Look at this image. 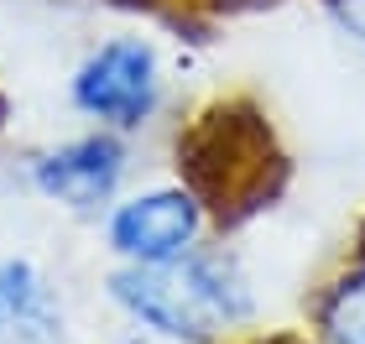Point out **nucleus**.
<instances>
[{
    "label": "nucleus",
    "mask_w": 365,
    "mask_h": 344,
    "mask_svg": "<svg viewBox=\"0 0 365 344\" xmlns=\"http://www.w3.org/2000/svg\"><path fill=\"white\" fill-rule=\"evenodd\" d=\"M120 344H152V339H146V334H130V339H120Z\"/></svg>",
    "instance_id": "10"
},
{
    "label": "nucleus",
    "mask_w": 365,
    "mask_h": 344,
    "mask_svg": "<svg viewBox=\"0 0 365 344\" xmlns=\"http://www.w3.org/2000/svg\"><path fill=\"white\" fill-rule=\"evenodd\" d=\"M105 292L146 339L162 344H214L220 329L193 298L188 276L178 266H115L105 276Z\"/></svg>",
    "instance_id": "4"
},
{
    "label": "nucleus",
    "mask_w": 365,
    "mask_h": 344,
    "mask_svg": "<svg viewBox=\"0 0 365 344\" xmlns=\"http://www.w3.org/2000/svg\"><path fill=\"white\" fill-rule=\"evenodd\" d=\"M178 271L188 276L193 298L204 303V313L214 318V329L230 334V329H245L256 323V287H251V271L240 266V256L230 245H198L178 261Z\"/></svg>",
    "instance_id": "6"
},
{
    "label": "nucleus",
    "mask_w": 365,
    "mask_h": 344,
    "mask_svg": "<svg viewBox=\"0 0 365 344\" xmlns=\"http://www.w3.org/2000/svg\"><path fill=\"white\" fill-rule=\"evenodd\" d=\"M209 204L198 199L182 177L173 183H146L125 188L105 214H99V235L115 266H178L188 251L209 240Z\"/></svg>",
    "instance_id": "3"
},
{
    "label": "nucleus",
    "mask_w": 365,
    "mask_h": 344,
    "mask_svg": "<svg viewBox=\"0 0 365 344\" xmlns=\"http://www.w3.org/2000/svg\"><path fill=\"white\" fill-rule=\"evenodd\" d=\"M319 334H324V344H365V256L350 271H339L334 287L324 292Z\"/></svg>",
    "instance_id": "7"
},
{
    "label": "nucleus",
    "mask_w": 365,
    "mask_h": 344,
    "mask_svg": "<svg viewBox=\"0 0 365 344\" xmlns=\"http://www.w3.org/2000/svg\"><path fill=\"white\" fill-rule=\"evenodd\" d=\"M313 6H319V16L339 31L344 42L365 47V0H313Z\"/></svg>",
    "instance_id": "8"
},
{
    "label": "nucleus",
    "mask_w": 365,
    "mask_h": 344,
    "mask_svg": "<svg viewBox=\"0 0 365 344\" xmlns=\"http://www.w3.org/2000/svg\"><path fill=\"white\" fill-rule=\"evenodd\" d=\"M63 105L84 125H99V130H115V136L136 141L173 105V68H168L162 42L136 26L89 42L73 58L68 78H63Z\"/></svg>",
    "instance_id": "1"
},
{
    "label": "nucleus",
    "mask_w": 365,
    "mask_h": 344,
    "mask_svg": "<svg viewBox=\"0 0 365 344\" xmlns=\"http://www.w3.org/2000/svg\"><path fill=\"white\" fill-rule=\"evenodd\" d=\"M0 344H63V298L37 256H0Z\"/></svg>",
    "instance_id": "5"
},
{
    "label": "nucleus",
    "mask_w": 365,
    "mask_h": 344,
    "mask_svg": "<svg viewBox=\"0 0 365 344\" xmlns=\"http://www.w3.org/2000/svg\"><path fill=\"white\" fill-rule=\"evenodd\" d=\"M130 167H136L130 136L84 125V130H73V136H63V141L31 146L21 157V183L37 193L42 204L63 209V214L99 219L125 193Z\"/></svg>",
    "instance_id": "2"
},
{
    "label": "nucleus",
    "mask_w": 365,
    "mask_h": 344,
    "mask_svg": "<svg viewBox=\"0 0 365 344\" xmlns=\"http://www.w3.org/2000/svg\"><path fill=\"white\" fill-rule=\"evenodd\" d=\"M182 6H214V11H230V6H272V0H182Z\"/></svg>",
    "instance_id": "9"
}]
</instances>
